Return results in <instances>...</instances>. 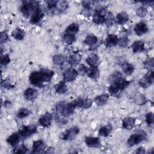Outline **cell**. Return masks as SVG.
Wrapping results in <instances>:
<instances>
[{
  "label": "cell",
  "instance_id": "obj_51",
  "mask_svg": "<svg viewBox=\"0 0 154 154\" xmlns=\"http://www.w3.org/2000/svg\"><path fill=\"white\" fill-rule=\"evenodd\" d=\"M12 105V103L10 100H6L4 101V106L5 108H8V107H10V106H11Z\"/></svg>",
  "mask_w": 154,
  "mask_h": 154
},
{
  "label": "cell",
  "instance_id": "obj_43",
  "mask_svg": "<svg viewBox=\"0 0 154 154\" xmlns=\"http://www.w3.org/2000/svg\"><path fill=\"white\" fill-rule=\"evenodd\" d=\"M11 60L10 58V56L8 54H4L1 55V66H6L7 64H8L10 62Z\"/></svg>",
  "mask_w": 154,
  "mask_h": 154
},
{
  "label": "cell",
  "instance_id": "obj_10",
  "mask_svg": "<svg viewBox=\"0 0 154 154\" xmlns=\"http://www.w3.org/2000/svg\"><path fill=\"white\" fill-rule=\"evenodd\" d=\"M53 116L49 112H45L38 119V123L44 128H49L52 123Z\"/></svg>",
  "mask_w": 154,
  "mask_h": 154
},
{
  "label": "cell",
  "instance_id": "obj_29",
  "mask_svg": "<svg viewBox=\"0 0 154 154\" xmlns=\"http://www.w3.org/2000/svg\"><path fill=\"white\" fill-rule=\"evenodd\" d=\"M108 97H109V96L107 94H100V95L97 96L94 98V100L97 105L103 106L106 103V102L108 99Z\"/></svg>",
  "mask_w": 154,
  "mask_h": 154
},
{
  "label": "cell",
  "instance_id": "obj_15",
  "mask_svg": "<svg viewBox=\"0 0 154 154\" xmlns=\"http://www.w3.org/2000/svg\"><path fill=\"white\" fill-rule=\"evenodd\" d=\"M134 31L137 35H142L148 31V27L144 21H141L137 23L134 26Z\"/></svg>",
  "mask_w": 154,
  "mask_h": 154
},
{
  "label": "cell",
  "instance_id": "obj_45",
  "mask_svg": "<svg viewBox=\"0 0 154 154\" xmlns=\"http://www.w3.org/2000/svg\"><path fill=\"white\" fill-rule=\"evenodd\" d=\"M114 20V17L111 12H108L106 16V20L105 23L106 25H111L113 23V22Z\"/></svg>",
  "mask_w": 154,
  "mask_h": 154
},
{
  "label": "cell",
  "instance_id": "obj_23",
  "mask_svg": "<svg viewBox=\"0 0 154 154\" xmlns=\"http://www.w3.org/2000/svg\"><path fill=\"white\" fill-rule=\"evenodd\" d=\"M81 60V55L77 52H75L70 55L68 58V63L71 66L78 64Z\"/></svg>",
  "mask_w": 154,
  "mask_h": 154
},
{
  "label": "cell",
  "instance_id": "obj_8",
  "mask_svg": "<svg viewBox=\"0 0 154 154\" xmlns=\"http://www.w3.org/2000/svg\"><path fill=\"white\" fill-rule=\"evenodd\" d=\"M154 81V74L152 70L149 72L139 81V85L144 88H147L150 87Z\"/></svg>",
  "mask_w": 154,
  "mask_h": 154
},
{
  "label": "cell",
  "instance_id": "obj_41",
  "mask_svg": "<svg viewBox=\"0 0 154 154\" xmlns=\"http://www.w3.org/2000/svg\"><path fill=\"white\" fill-rule=\"evenodd\" d=\"M153 58H148L146 61L143 62L144 67L148 69L149 70H151L153 67Z\"/></svg>",
  "mask_w": 154,
  "mask_h": 154
},
{
  "label": "cell",
  "instance_id": "obj_38",
  "mask_svg": "<svg viewBox=\"0 0 154 154\" xmlns=\"http://www.w3.org/2000/svg\"><path fill=\"white\" fill-rule=\"evenodd\" d=\"M93 100L89 98H82L81 108L88 109L90 108L92 105Z\"/></svg>",
  "mask_w": 154,
  "mask_h": 154
},
{
  "label": "cell",
  "instance_id": "obj_7",
  "mask_svg": "<svg viewBox=\"0 0 154 154\" xmlns=\"http://www.w3.org/2000/svg\"><path fill=\"white\" fill-rule=\"evenodd\" d=\"M79 132V128L78 126H73L66 129L61 135V139L63 141H72Z\"/></svg>",
  "mask_w": 154,
  "mask_h": 154
},
{
  "label": "cell",
  "instance_id": "obj_11",
  "mask_svg": "<svg viewBox=\"0 0 154 154\" xmlns=\"http://www.w3.org/2000/svg\"><path fill=\"white\" fill-rule=\"evenodd\" d=\"M78 72L73 68H69L63 73L64 81L65 82H71L76 79L78 75Z\"/></svg>",
  "mask_w": 154,
  "mask_h": 154
},
{
  "label": "cell",
  "instance_id": "obj_12",
  "mask_svg": "<svg viewBox=\"0 0 154 154\" xmlns=\"http://www.w3.org/2000/svg\"><path fill=\"white\" fill-rule=\"evenodd\" d=\"M84 142L87 146L90 148H99L101 143L99 138L95 137H85Z\"/></svg>",
  "mask_w": 154,
  "mask_h": 154
},
{
  "label": "cell",
  "instance_id": "obj_6",
  "mask_svg": "<svg viewBox=\"0 0 154 154\" xmlns=\"http://www.w3.org/2000/svg\"><path fill=\"white\" fill-rule=\"evenodd\" d=\"M18 132L22 138L26 139L37 132V126L35 125H23Z\"/></svg>",
  "mask_w": 154,
  "mask_h": 154
},
{
  "label": "cell",
  "instance_id": "obj_50",
  "mask_svg": "<svg viewBox=\"0 0 154 154\" xmlns=\"http://www.w3.org/2000/svg\"><path fill=\"white\" fill-rule=\"evenodd\" d=\"M135 153H144L146 152L145 148L143 147H140L134 152Z\"/></svg>",
  "mask_w": 154,
  "mask_h": 154
},
{
  "label": "cell",
  "instance_id": "obj_20",
  "mask_svg": "<svg viewBox=\"0 0 154 154\" xmlns=\"http://www.w3.org/2000/svg\"><path fill=\"white\" fill-rule=\"evenodd\" d=\"M120 66H121L123 72L128 76L132 75L134 72V70H135L134 66L132 64L128 63V61H123L121 62V63L120 64Z\"/></svg>",
  "mask_w": 154,
  "mask_h": 154
},
{
  "label": "cell",
  "instance_id": "obj_14",
  "mask_svg": "<svg viewBox=\"0 0 154 154\" xmlns=\"http://www.w3.org/2000/svg\"><path fill=\"white\" fill-rule=\"evenodd\" d=\"M46 149V144L43 140H38L34 141L32 143V153H45Z\"/></svg>",
  "mask_w": 154,
  "mask_h": 154
},
{
  "label": "cell",
  "instance_id": "obj_18",
  "mask_svg": "<svg viewBox=\"0 0 154 154\" xmlns=\"http://www.w3.org/2000/svg\"><path fill=\"white\" fill-rule=\"evenodd\" d=\"M135 125V119L132 117H126L122 120V127L126 130H131Z\"/></svg>",
  "mask_w": 154,
  "mask_h": 154
},
{
  "label": "cell",
  "instance_id": "obj_2",
  "mask_svg": "<svg viewBox=\"0 0 154 154\" xmlns=\"http://www.w3.org/2000/svg\"><path fill=\"white\" fill-rule=\"evenodd\" d=\"M54 75V72L48 69H41L37 71H34L29 76L30 83L38 87H42L45 82L51 81Z\"/></svg>",
  "mask_w": 154,
  "mask_h": 154
},
{
  "label": "cell",
  "instance_id": "obj_47",
  "mask_svg": "<svg viewBox=\"0 0 154 154\" xmlns=\"http://www.w3.org/2000/svg\"><path fill=\"white\" fill-rule=\"evenodd\" d=\"M88 69L87 66H85L84 64H81L80 66L79 67V69H78V73H79L80 75H84L85 74H87V72H88Z\"/></svg>",
  "mask_w": 154,
  "mask_h": 154
},
{
  "label": "cell",
  "instance_id": "obj_17",
  "mask_svg": "<svg viewBox=\"0 0 154 154\" xmlns=\"http://www.w3.org/2000/svg\"><path fill=\"white\" fill-rule=\"evenodd\" d=\"M87 64L92 67H97L100 64L99 56L95 53H91L86 59Z\"/></svg>",
  "mask_w": 154,
  "mask_h": 154
},
{
  "label": "cell",
  "instance_id": "obj_5",
  "mask_svg": "<svg viewBox=\"0 0 154 154\" xmlns=\"http://www.w3.org/2000/svg\"><path fill=\"white\" fill-rule=\"evenodd\" d=\"M106 14V8L105 7H100L96 10L93 16V23L97 25L105 23Z\"/></svg>",
  "mask_w": 154,
  "mask_h": 154
},
{
  "label": "cell",
  "instance_id": "obj_37",
  "mask_svg": "<svg viewBox=\"0 0 154 154\" xmlns=\"http://www.w3.org/2000/svg\"><path fill=\"white\" fill-rule=\"evenodd\" d=\"M64 57L63 55L61 54H56L53 56L52 61L54 64L56 65H61L64 62Z\"/></svg>",
  "mask_w": 154,
  "mask_h": 154
},
{
  "label": "cell",
  "instance_id": "obj_46",
  "mask_svg": "<svg viewBox=\"0 0 154 154\" xmlns=\"http://www.w3.org/2000/svg\"><path fill=\"white\" fill-rule=\"evenodd\" d=\"M68 7V4L66 1H62L60 2L58 6H57V9L58 13H62L64 10H66Z\"/></svg>",
  "mask_w": 154,
  "mask_h": 154
},
{
  "label": "cell",
  "instance_id": "obj_35",
  "mask_svg": "<svg viewBox=\"0 0 154 154\" xmlns=\"http://www.w3.org/2000/svg\"><path fill=\"white\" fill-rule=\"evenodd\" d=\"M30 114H31L30 110H29L28 109L25 108H20L18 111V112L16 114V116H17V117H18L19 119H23V118H25V117L29 116Z\"/></svg>",
  "mask_w": 154,
  "mask_h": 154
},
{
  "label": "cell",
  "instance_id": "obj_1",
  "mask_svg": "<svg viewBox=\"0 0 154 154\" xmlns=\"http://www.w3.org/2000/svg\"><path fill=\"white\" fill-rule=\"evenodd\" d=\"M108 81L110 83L108 92L111 96L114 97L119 96L131 83L119 71L114 72L112 73L109 77Z\"/></svg>",
  "mask_w": 154,
  "mask_h": 154
},
{
  "label": "cell",
  "instance_id": "obj_30",
  "mask_svg": "<svg viewBox=\"0 0 154 154\" xmlns=\"http://www.w3.org/2000/svg\"><path fill=\"white\" fill-rule=\"evenodd\" d=\"M97 42L98 40L96 36H95L93 34H89L85 38L84 43L88 46H92L95 45L97 43Z\"/></svg>",
  "mask_w": 154,
  "mask_h": 154
},
{
  "label": "cell",
  "instance_id": "obj_27",
  "mask_svg": "<svg viewBox=\"0 0 154 154\" xmlns=\"http://www.w3.org/2000/svg\"><path fill=\"white\" fill-rule=\"evenodd\" d=\"M55 90L57 93L62 94L65 93L67 91V87L64 81H60L55 85Z\"/></svg>",
  "mask_w": 154,
  "mask_h": 154
},
{
  "label": "cell",
  "instance_id": "obj_16",
  "mask_svg": "<svg viewBox=\"0 0 154 154\" xmlns=\"http://www.w3.org/2000/svg\"><path fill=\"white\" fill-rule=\"evenodd\" d=\"M38 95L37 90L34 88H28L23 92L24 98L28 101H32L35 100Z\"/></svg>",
  "mask_w": 154,
  "mask_h": 154
},
{
  "label": "cell",
  "instance_id": "obj_28",
  "mask_svg": "<svg viewBox=\"0 0 154 154\" xmlns=\"http://www.w3.org/2000/svg\"><path fill=\"white\" fill-rule=\"evenodd\" d=\"M87 75L88 76L94 80H96L98 79L100 72L99 70L97 67H90V68L88 69V72H87Z\"/></svg>",
  "mask_w": 154,
  "mask_h": 154
},
{
  "label": "cell",
  "instance_id": "obj_36",
  "mask_svg": "<svg viewBox=\"0 0 154 154\" xmlns=\"http://www.w3.org/2000/svg\"><path fill=\"white\" fill-rule=\"evenodd\" d=\"M28 150V149L26 147V146H25L23 144H20L19 146H16V147H14V149H13V152L14 153H18V154H20V153H27Z\"/></svg>",
  "mask_w": 154,
  "mask_h": 154
},
{
  "label": "cell",
  "instance_id": "obj_3",
  "mask_svg": "<svg viewBox=\"0 0 154 154\" xmlns=\"http://www.w3.org/2000/svg\"><path fill=\"white\" fill-rule=\"evenodd\" d=\"M37 5L38 2L36 1H23L20 7V10L23 16L28 18L30 15H32Z\"/></svg>",
  "mask_w": 154,
  "mask_h": 154
},
{
  "label": "cell",
  "instance_id": "obj_19",
  "mask_svg": "<svg viewBox=\"0 0 154 154\" xmlns=\"http://www.w3.org/2000/svg\"><path fill=\"white\" fill-rule=\"evenodd\" d=\"M20 138H21L20 135H19V132H17L12 134L9 137H8V138L6 140V141L11 146L16 147V146H17L18 143H19Z\"/></svg>",
  "mask_w": 154,
  "mask_h": 154
},
{
  "label": "cell",
  "instance_id": "obj_39",
  "mask_svg": "<svg viewBox=\"0 0 154 154\" xmlns=\"http://www.w3.org/2000/svg\"><path fill=\"white\" fill-rule=\"evenodd\" d=\"M147 9L144 6H141L137 8L136 11V14L140 17H144L147 13Z\"/></svg>",
  "mask_w": 154,
  "mask_h": 154
},
{
  "label": "cell",
  "instance_id": "obj_21",
  "mask_svg": "<svg viewBox=\"0 0 154 154\" xmlns=\"http://www.w3.org/2000/svg\"><path fill=\"white\" fill-rule=\"evenodd\" d=\"M119 38L115 34H109L105 40V46L106 48H111L118 44Z\"/></svg>",
  "mask_w": 154,
  "mask_h": 154
},
{
  "label": "cell",
  "instance_id": "obj_44",
  "mask_svg": "<svg viewBox=\"0 0 154 154\" xmlns=\"http://www.w3.org/2000/svg\"><path fill=\"white\" fill-rule=\"evenodd\" d=\"M1 85L5 89H11L14 88V85H12L10 80L8 78L1 81Z\"/></svg>",
  "mask_w": 154,
  "mask_h": 154
},
{
  "label": "cell",
  "instance_id": "obj_13",
  "mask_svg": "<svg viewBox=\"0 0 154 154\" xmlns=\"http://www.w3.org/2000/svg\"><path fill=\"white\" fill-rule=\"evenodd\" d=\"M76 108V106L73 101H72L71 102L69 103L66 102L63 111L61 112L60 115L62 116L63 117H69L74 112Z\"/></svg>",
  "mask_w": 154,
  "mask_h": 154
},
{
  "label": "cell",
  "instance_id": "obj_32",
  "mask_svg": "<svg viewBox=\"0 0 154 154\" xmlns=\"http://www.w3.org/2000/svg\"><path fill=\"white\" fill-rule=\"evenodd\" d=\"M79 30V26L77 23H72L66 29L65 32L76 35Z\"/></svg>",
  "mask_w": 154,
  "mask_h": 154
},
{
  "label": "cell",
  "instance_id": "obj_9",
  "mask_svg": "<svg viewBox=\"0 0 154 154\" xmlns=\"http://www.w3.org/2000/svg\"><path fill=\"white\" fill-rule=\"evenodd\" d=\"M44 17V13L42 9L38 6V5L35 7L34 12L30 17V22L33 25H36L40 23Z\"/></svg>",
  "mask_w": 154,
  "mask_h": 154
},
{
  "label": "cell",
  "instance_id": "obj_26",
  "mask_svg": "<svg viewBox=\"0 0 154 154\" xmlns=\"http://www.w3.org/2000/svg\"><path fill=\"white\" fill-rule=\"evenodd\" d=\"M129 20V16L128 14L125 11L119 13L116 16L117 23L119 25L125 24Z\"/></svg>",
  "mask_w": 154,
  "mask_h": 154
},
{
  "label": "cell",
  "instance_id": "obj_49",
  "mask_svg": "<svg viewBox=\"0 0 154 154\" xmlns=\"http://www.w3.org/2000/svg\"><path fill=\"white\" fill-rule=\"evenodd\" d=\"M82 7L84 10H90L91 8V4H92V1H85L82 2Z\"/></svg>",
  "mask_w": 154,
  "mask_h": 154
},
{
  "label": "cell",
  "instance_id": "obj_42",
  "mask_svg": "<svg viewBox=\"0 0 154 154\" xmlns=\"http://www.w3.org/2000/svg\"><path fill=\"white\" fill-rule=\"evenodd\" d=\"M145 120L147 125L148 126H152L153 124V113L152 112H149L147 113L145 116Z\"/></svg>",
  "mask_w": 154,
  "mask_h": 154
},
{
  "label": "cell",
  "instance_id": "obj_31",
  "mask_svg": "<svg viewBox=\"0 0 154 154\" xmlns=\"http://www.w3.org/2000/svg\"><path fill=\"white\" fill-rule=\"evenodd\" d=\"M63 39L66 44L72 45L76 41V35L64 32L63 35Z\"/></svg>",
  "mask_w": 154,
  "mask_h": 154
},
{
  "label": "cell",
  "instance_id": "obj_22",
  "mask_svg": "<svg viewBox=\"0 0 154 154\" xmlns=\"http://www.w3.org/2000/svg\"><path fill=\"white\" fill-rule=\"evenodd\" d=\"M131 48L134 53L142 52L144 51L145 49L144 43L141 40L135 41L131 45Z\"/></svg>",
  "mask_w": 154,
  "mask_h": 154
},
{
  "label": "cell",
  "instance_id": "obj_40",
  "mask_svg": "<svg viewBox=\"0 0 154 154\" xmlns=\"http://www.w3.org/2000/svg\"><path fill=\"white\" fill-rule=\"evenodd\" d=\"M129 39L126 35H124L120 38H119L118 44L121 48H126L128 45Z\"/></svg>",
  "mask_w": 154,
  "mask_h": 154
},
{
  "label": "cell",
  "instance_id": "obj_34",
  "mask_svg": "<svg viewBox=\"0 0 154 154\" xmlns=\"http://www.w3.org/2000/svg\"><path fill=\"white\" fill-rule=\"evenodd\" d=\"M133 97H134V100L137 104H138L140 105L144 104L146 103V97L144 95H143L142 94L139 93H135Z\"/></svg>",
  "mask_w": 154,
  "mask_h": 154
},
{
  "label": "cell",
  "instance_id": "obj_4",
  "mask_svg": "<svg viewBox=\"0 0 154 154\" xmlns=\"http://www.w3.org/2000/svg\"><path fill=\"white\" fill-rule=\"evenodd\" d=\"M147 138V134L143 131H138L135 134H132L127 140V145L128 147H131L135 145H137L143 141L145 140Z\"/></svg>",
  "mask_w": 154,
  "mask_h": 154
},
{
  "label": "cell",
  "instance_id": "obj_25",
  "mask_svg": "<svg viewBox=\"0 0 154 154\" xmlns=\"http://www.w3.org/2000/svg\"><path fill=\"white\" fill-rule=\"evenodd\" d=\"M11 35L16 40H22L25 37V31L20 28H16L12 31Z\"/></svg>",
  "mask_w": 154,
  "mask_h": 154
},
{
  "label": "cell",
  "instance_id": "obj_48",
  "mask_svg": "<svg viewBox=\"0 0 154 154\" xmlns=\"http://www.w3.org/2000/svg\"><path fill=\"white\" fill-rule=\"evenodd\" d=\"M8 39V35L7 33V32L5 31H2L1 32V43L3 44L4 43H5Z\"/></svg>",
  "mask_w": 154,
  "mask_h": 154
},
{
  "label": "cell",
  "instance_id": "obj_24",
  "mask_svg": "<svg viewBox=\"0 0 154 154\" xmlns=\"http://www.w3.org/2000/svg\"><path fill=\"white\" fill-rule=\"evenodd\" d=\"M112 130V127L111 124H108L101 127L98 132V134L99 136L107 137L110 135L111 131Z\"/></svg>",
  "mask_w": 154,
  "mask_h": 154
},
{
  "label": "cell",
  "instance_id": "obj_33",
  "mask_svg": "<svg viewBox=\"0 0 154 154\" xmlns=\"http://www.w3.org/2000/svg\"><path fill=\"white\" fill-rule=\"evenodd\" d=\"M46 5H47V8L48 10L53 13L55 11L58 12V9H57V6H58V1H55V0H51V1H46Z\"/></svg>",
  "mask_w": 154,
  "mask_h": 154
}]
</instances>
